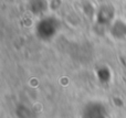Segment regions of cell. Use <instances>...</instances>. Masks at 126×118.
Listing matches in <instances>:
<instances>
[{"label":"cell","mask_w":126,"mask_h":118,"mask_svg":"<svg viewBox=\"0 0 126 118\" xmlns=\"http://www.w3.org/2000/svg\"><path fill=\"white\" fill-rule=\"evenodd\" d=\"M59 22L55 18H46L38 24V34L42 40H50L54 38L55 33L59 31Z\"/></svg>","instance_id":"6da1fadb"}]
</instances>
